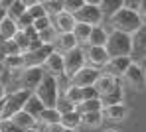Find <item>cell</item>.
Instances as JSON below:
<instances>
[{
  "mask_svg": "<svg viewBox=\"0 0 146 132\" xmlns=\"http://www.w3.org/2000/svg\"><path fill=\"white\" fill-rule=\"evenodd\" d=\"M107 20H109V28L111 30H119V32H126V34H134L138 28L142 26V20H140L136 8H130V6L121 8L119 12H115Z\"/></svg>",
  "mask_w": 146,
  "mask_h": 132,
  "instance_id": "6da1fadb",
  "label": "cell"
},
{
  "mask_svg": "<svg viewBox=\"0 0 146 132\" xmlns=\"http://www.w3.org/2000/svg\"><path fill=\"white\" fill-rule=\"evenodd\" d=\"M107 51L111 57H121V55H132V34L111 30L109 40H107Z\"/></svg>",
  "mask_w": 146,
  "mask_h": 132,
  "instance_id": "7a4b0ae2",
  "label": "cell"
},
{
  "mask_svg": "<svg viewBox=\"0 0 146 132\" xmlns=\"http://www.w3.org/2000/svg\"><path fill=\"white\" fill-rule=\"evenodd\" d=\"M46 106H55L57 99L61 97V87H59V77L51 75V73H46L42 83L38 85V89L34 91Z\"/></svg>",
  "mask_w": 146,
  "mask_h": 132,
  "instance_id": "3957f363",
  "label": "cell"
},
{
  "mask_svg": "<svg viewBox=\"0 0 146 132\" xmlns=\"http://www.w3.org/2000/svg\"><path fill=\"white\" fill-rule=\"evenodd\" d=\"M32 93H34V91L24 89V87H20V89L14 91V93H8L6 99H4V106H2V114H0V118H12L18 110H22L24 105H26V101L30 99Z\"/></svg>",
  "mask_w": 146,
  "mask_h": 132,
  "instance_id": "277c9868",
  "label": "cell"
},
{
  "mask_svg": "<svg viewBox=\"0 0 146 132\" xmlns=\"http://www.w3.org/2000/svg\"><path fill=\"white\" fill-rule=\"evenodd\" d=\"M63 55H65V75H67L69 79H71L79 69H83V67L87 65V53H85V50H83L81 46H77V48L69 50V51H65Z\"/></svg>",
  "mask_w": 146,
  "mask_h": 132,
  "instance_id": "5b68a950",
  "label": "cell"
},
{
  "mask_svg": "<svg viewBox=\"0 0 146 132\" xmlns=\"http://www.w3.org/2000/svg\"><path fill=\"white\" fill-rule=\"evenodd\" d=\"M44 75H46V71H44V67H42V65H28V67L22 69L20 85H22L24 89L36 91V89H38V85H40L42 79H44Z\"/></svg>",
  "mask_w": 146,
  "mask_h": 132,
  "instance_id": "8992f818",
  "label": "cell"
},
{
  "mask_svg": "<svg viewBox=\"0 0 146 132\" xmlns=\"http://www.w3.org/2000/svg\"><path fill=\"white\" fill-rule=\"evenodd\" d=\"M101 73H103V69L93 67V65L87 63L83 69H79L71 79H69V83H71V85H77V87H89V85H95V83H97Z\"/></svg>",
  "mask_w": 146,
  "mask_h": 132,
  "instance_id": "52a82bcc",
  "label": "cell"
},
{
  "mask_svg": "<svg viewBox=\"0 0 146 132\" xmlns=\"http://www.w3.org/2000/svg\"><path fill=\"white\" fill-rule=\"evenodd\" d=\"M124 81H126L134 91H144L146 89V73H144V69H142V65L136 63V61H132L130 67H128L126 73H124Z\"/></svg>",
  "mask_w": 146,
  "mask_h": 132,
  "instance_id": "ba28073f",
  "label": "cell"
},
{
  "mask_svg": "<svg viewBox=\"0 0 146 132\" xmlns=\"http://www.w3.org/2000/svg\"><path fill=\"white\" fill-rule=\"evenodd\" d=\"M75 18H77V22H87V24H91V26H99V24H103L105 14H103L101 6L83 4V8L75 14Z\"/></svg>",
  "mask_w": 146,
  "mask_h": 132,
  "instance_id": "9c48e42d",
  "label": "cell"
},
{
  "mask_svg": "<svg viewBox=\"0 0 146 132\" xmlns=\"http://www.w3.org/2000/svg\"><path fill=\"white\" fill-rule=\"evenodd\" d=\"M85 53H87V63L93 65V67H99V69H105V65L111 59L105 46H87Z\"/></svg>",
  "mask_w": 146,
  "mask_h": 132,
  "instance_id": "30bf717a",
  "label": "cell"
},
{
  "mask_svg": "<svg viewBox=\"0 0 146 132\" xmlns=\"http://www.w3.org/2000/svg\"><path fill=\"white\" fill-rule=\"evenodd\" d=\"M132 61H134V59H132V55L111 57L103 71H107V73H111L113 77H119V79H121V77H124V73H126V69L130 67V63H132Z\"/></svg>",
  "mask_w": 146,
  "mask_h": 132,
  "instance_id": "8fae6325",
  "label": "cell"
},
{
  "mask_svg": "<svg viewBox=\"0 0 146 132\" xmlns=\"http://www.w3.org/2000/svg\"><path fill=\"white\" fill-rule=\"evenodd\" d=\"M44 67L48 69V73L55 75V77L65 75V55L61 51H57V50H53V51L49 53V57L46 59Z\"/></svg>",
  "mask_w": 146,
  "mask_h": 132,
  "instance_id": "7c38bea8",
  "label": "cell"
},
{
  "mask_svg": "<svg viewBox=\"0 0 146 132\" xmlns=\"http://www.w3.org/2000/svg\"><path fill=\"white\" fill-rule=\"evenodd\" d=\"M55 50V46L53 44H44V46H40V48H36V50H32V51H26V63L28 65H44L46 63V59L49 57V53Z\"/></svg>",
  "mask_w": 146,
  "mask_h": 132,
  "instance_id": "4fadbf2b",
  "label": "cell"
},
{
  "mask_svg": "<svg viewBox=\"0 0 146 132\" xmlns=\"http://www.w3.org/2000/svg\"><path fill=\"white\" fill-rule=\"evenodd\" d=\"M146 57V24L138 28L132 34V59H144Z\"/></svg>",
  "mask_w": 146,
  "mask_h": 132,
  "instance_id": "5bb4252c",
  "label": "cell"
},
{
  "mask_svg": "<svg viewBox=\"0 0 146 132\" xmlns=\"http://www.w3.org/2000/svg\"><path fill=\"white\" fill-rule=\"evenodd\" d=\"M12 120L16 122V124H20L26 132H38V126H40V120L34 116V114H30L28 110H18L14 116H12Z\"/></svg>",
  "mask_w": 146,
  "mask_h": 132,
  "instance_id": "9a60e30c",
  "label": "cell"
},
{
  "mask_svg": "<svg viewBox=\"0 0 146 132\" xmlns=\"http://www.w3.org/2000/svg\"><path fill=\"white\" fill-rule=\"evenodd\" d=\"M101 101H103V105H105V106L124 103V89H122L121 79L113 85V89H109L107 93H103V95H101Z\"/></svg>",
  "mask_w": 146,
  "mask_h": 132,
  "instance_id": "2e32d148",
  "label": "cell"
},
{
  "mask_svg": "<svg viewBox=\"0 0 146 132\" xmlns=\"http://www.w3.org/2000/svg\"><path fill=\"white\" fill-rule=\"evenodd\" d=\"M103 116L111 122H122L126 116H128V106L124 103H119V105H109L103 108Z\"/></svg>",
  "mask_w": 146,
  "mask_h": 132,
  "instance_id": "e0dca14e",
  "label": "cell"
},
{
  "mask_svg": "<svg viewBox=\"0 0 146 132\" xmlns=\"http://www.w3.org/2000/svg\"><path fill=\"white\" fill-rule=\"evenodd\" d=\"M53 46H55L57 51L65 53V51H69V50H73V48H77V46H81V44L77 42V38H75L73 32H59Z\"/></svg>",
  "mask_w": 146,
  "mask_h": 132,
  "instance_id": "ac0fdd59",
  "label": "cell"
},
{
  "mask_svg": "<svg viewBox=\"0 0 146 132\" xmlns=\"http://www.w3.org/2000/svg\"><path fill=\"white\" fill-rule=\"evenodd\" d=\"M51 18H53V26L57 28L59 32H73V28L77 24L75 14H69V12H61V14L51 16Z\"/></svg>",
  "mask_w": 146,
  "mask_h": 132,
  "instance_id": "d6986e66",
  "label": "cell"
},
{
  "mask_svg": "<svg viewBox=\"0 0 146 132\" xmlns=\"http://www.w3.org/2000/svg\"><path fill=\"white\" fill-rule=\"evenodd\" d=\"M18 32H20V28H18V22L14 18L6 16L0 22V40H14Z\"/></svg>",
  "mask_w": 146,
  "mask_h": 132,
  "instance_id": "ffe728a7",
  "label": "cell"
},
{
  "mask_svg": "<svg viewBox=\"0 0 146 132\" xmlns=\"http://www.w3.org/2000/svg\"><path fill=\"white\" fill-rule=\"evenodd\" d=\"M61 116H63V112L57 106H46L40 114V122L44 126L46 124H57V122H61Z\"/></svg>",
  "mask_w": 146,
  "mask_h": 132,
  "instance_id": "44dd1931",
  "label": "cell"
},
{
  "mask_svg": "<svg viewBox=\"0 0 146 132\" xmlns=\"http://www.w3.org/2000/svg\"><path fill=\"white\" fill-rule=\"evenodd\" d=\"M46 108V105H44V101L36 95V93H32L30 95V99L26 101V105H24V110H28L30 114H34L38 120H40V114H42V110Z\"/></svg>",
  "mask_w": 146,
  "mask_h": 132,
  "instance_id": "7402d4cb",
  "label": "cell"
},
{
  "mask_svg": "<svg viewBox=\"0 0 146 132\" xmlns=\"http://www.w3.org/2000/svg\"><path fill=\"white\" fill-rule=\"evenodd\" d=\"M109 30L103 28L101 24L99 26H93V32H91V38H89V44L87 46H107V40H109Z\"/></svg>",
  "mask_w": 146,
  "mask_h": 132,
  "instance_id": "603a6c76",
  "label": "cell"
},
{
  "mask_svg": "<svg viewBox=\"0 0 146 132\" xmlns=\"http://www.w3.org/2000/svg\"><path fill=\"white\" fill-rule=\"evenodd\" d=\"M91 32H93V26L87 24V22H77L75 28H73V34H75V38H77V42H79V44H85V46L89 44Z\"/></svg>",
  "mask_w": 146,
  "mask_h": 132,
  "instance_id": "cb8c5ba5",
  "label": "cell"
},
{
  "mask_svg": "<svg viewBox=\"0 0 146 132\" xmlns=\"http://www.w3.org/2000/svg\"><path fill=\"white\" fill-rule=\"evenodd\" d=\"M4 63H6V67H8L10 71H20V69L28 67V63H26V55H24V53L6 55V57H4Z\"/></svg>",
  "mask_w": 146,
  "mask_h": 132,
  "instance_id": "d4e9b609",
  "label": "cell"
},
{
  "mask_svg": "<svg viewBox=\"0 0 146 132\" xmlns=\"http://www.w3.org/2000/svg\"><path fill=\"white\" fill-rule=\"evenodd\" d=\"M81 120H83V114L75 108V110H69V112H63L61 116V124L65 128H79L81 126Z\"/></svg>",
  "mask_w": 146,
  "mask_h": 132,
  "instance_id": "484cf974",
  "label": "cell"
},
{
  "mask_svg": "<svg viewBox=\"0 0 146 132\" xmlns=\"http://www.w3.org/2000/svg\"><path fill=\"white\" fill-rule=\"evenodd\" d=\"M83 114V120H81V126H87V128H97L103 124L105 116H103V110L99 112H81Z\"/></svg>",
  "mask_w": 146,
  "mask_h": 132,
  "instance_id": "4316f807",
  "label": "cell"
},
{
  "mask_svg": "<svg viewBox=\"0 0 146 132\" xmlns=\"http://www.w3.org/2000/svg\"><path fill=\"white\" fill-rule=\"evenodd\" d=\"M119 81V77H113L111 73H107V71H103L101 75H99L97 83H95V87H97V91L103 95V93H107L109 89H113V85Z\"/></svg>",
  "mask_w": 146,
  "mask_h": 132,
  "instance_id": "83f0119b",
  "label": "cell"
},
{
  "mask_svg": "<svg viewBox=\"0 0 146 132\" xmlns=\"http://www.w3.org/2000/svg\"><path fill=\"white\" fill-rule=\"evenodd\" d=\"M99 6H101V10H103L105 18H109V16H113L115 12H119L121 8L126 6V0H103Z\"/></svg>",
  "mask_w": 146,
  "mask_h": 132,
  "instance_id": "f1b7e54d",
  "label": "cell"
},
{
  "mask_svg": "<svg viewBox=\"0 0 146 132\" xmlns=\"http://www.w3.org/2000/svg\"><path fill=\"white\" fill-rule=\"evenodd\" d=\"M103 108H105V105H103L101 97L87 99V101H83L81 105H77V110H79V112H99V110H103Z\"/></svg>",
  "mask_w": 146,
  "mask_h": 132,
  "instance_id": "f546056e",
  "label": "cell"
},
{
  "mask_svg": "<svg viewBox=\"0 0 146 132\" xmlns=\"http://www.w3.org/2000/svg\"><path fill=\"white\" fill-rule=\"evenodd\" d=\"M63 95L71 101L73 105H81V103H83V89H81V87H77V85H69V87H67V91H65Z\"/></svg>",
  "mask_w": 146,
  "mask_h": 132,
  "instance_id": "4dcf8cb0",
  "label": "cell"
},
{
  "mask_svg": "<svg viewBox=\"0 0 146 132\" xmlns=\"http://www.w3.org/2000/svg\"><path fill=\"white\" fill-rule=\"evenodd\" d=\"M38 34H40V40H42L44 44H55L59 30L55 26H49V28H46V30H42V32H38Z\"/></svg>",
  "mask_w": 146,
  "mask_h": 132,
  "instance_id": "1f68e13d",
  "label": "cell"
},
{
  "mask_svg": "<svg viewBox=\"0 0 146 132\" xmlns=\"http://www.w3.org/2000/svg\"><path fill=\"white\" fill-rule=\"evenodd\" d=\"M26 10H28V8H26L24 2H22V0H16V2L8 8V16H10V18H14V20H18V18L24 14Z\"/></svg>",
  "mask_w": 146,
  "mask_h": 132,
  "instance_id": "d6a6232c",
  "label": "cell"
},
{
  "mask_svg": "<svg viewBox=\"0 0 146 132\" xmlns=\"http://www.w3.org/2000/svg\"><path fill=\"white\" fill-rule=\"evenodd\" d=\"M0 132H26L20 124H16L12 118H2V124H0Z\"/></svg>",
  "mask_w": 146,
  "mask_h": 132,
  "instance_id": "836d02e7",
  "label": "cell"
},
{
  "mask_svg": "<svg viewBox=\"0 0 146 132\" xmlns=\"http://www.w3.org/2000/svg\"><path fill=\"white\" fill-rule=\"evenodd\" d=\"M83 4H85V0H63V12L77 14L83 8Z\"/></svg>",
  "mask_w": 146,
  "mask_h": 132,
  "instance_id": "e575fe53",
  "label": "cell"
},
{
  "mask_svg": "<svg viewBox=\"0 0 146 132\" xmlns=\"http://www.w3.org/2000/svg\"><path fill=\"white\" fill-rule=\"evenodd\" d=\"M28 12H30V16H32L34 20H38V18H44V16H49L48 10H46V6H44V2H38V4L30 6V8H28Z\"/></svg>",
  "mask_w": 146,
  "mask_h": 132,
  "instance_id": "d590c367",
  "label": "cell"
},
{
  "mask_svg": "<svg viewBox=\"0 0 146 132\" xmlns=\"http://www.w3.org/2000/svg\"><path fill=\"white\" fill-rule=\"evenodd\" d=\"M46 10H48L49 16H57L63 12V0H53V2H44Z\"/></svg>",
  "mask_w": 146,
  "mask_h": 132,
  "instance_id": "8d00e7d4",
  "label": "cell"
},
{
  "mask_svg": "<svg viewBox=\"0 0 146 132\" xmlns=\"http://www.w3.org/2000/svg\"><path fill=\"white\" fill-rule=\"evenodd\" d=\"M55 106H57L61 112H69V110H75V108H77V105H73V103L67 99V97H65V95H63V93H61V97L57 99Z\"/></svg>",
  "mask_w": 146,
  "mask_h": 132,
  "instance_id": "74e56055",
  "label": "cell"
},
{
  "mask_svg": "<svg viewBox=\"0 0 146 132\" xmlns=\"http://www.w3.org/2000/svg\"><path fill=\"white\" fill-rule=\"evenodd\" d=\"M53 26V18L51 16H44V18H38V20H34V28L38 30V32H42V30H46V28Z\"/></svg>",
  "mask_w": 146,
  "mask_h": 132,
  "instance_id": "f35d334b",
  "label": "cell"
},
{
  "mask_svg": "<svg viewBox=\"0 0 146 132\" xmlns=\"http://www.w3.org/2000/svg\"><path fill=\"white\" fill-rule=\"evenodd\" d=\"M16 22H18V28H20V30H26V28H32V26H34V18L30 16V12H28V10H26L24 14L16 20Z\"/></svg>",
  "mask_w": 146,
  "mask_h": 132,
  "instance_id": "ab89813d",
  "label": "cell"
},
{
  "mask_svg": "<svg viewBox=\"0 0 146 132\" xmlns=\"http://www.w3.org/2000/svg\"><path fill=\"white\" fill-rule=\"evenodd\" d=\"M81 89H83V101H87V99H95V97H101V93L97 91V87H95V85L81 87Z\"/></svg>",
  "mask_w": 146,
  "mask_h": 132,
  "instance_id": "60d3db41",
  "label": "cell"
},
{
  "mask_svg": "<svg viewBox=\"0 0 146 132\" xmlns=\"http://www.w3.org/2000/svg\"><path fill=\"white\" fill-rule=\"evenodd\" d=\"M63 130H65V126L61 122H57V124H46L44 126V132H63Z\"/></svg>",
  "mask_w": 146,
  "mask_h": 132,
  "instance_id": "b9f144b4",
  "label": "cell"
},
{
  "mask_svg": "<svg viewBox=\"0 0 146 132\" xmlns=\"http://www.w3.org/2000/svg\"><path fill=\"white\" fill-rule=\"evenodd\" d=\"M136 12H138V16H140V20H142V24H146V0H142V2L136 6Z\"/></svg>",
  "mask_w": 146,
  "mask_h": 132,
  "instance_id": "7bdbcfd3",
  "label": "cell"
},
{
  "mask_svg": "<svg viewBox=\"0 0 146 132\" xmlns=\"http://www.w3.org/2000/svg\"><path fill=\"white\" fill-rule=\"evenodd\" d=\"M6 95H8V93H6V85L0 81V101H4V99H6Z\"/></svg>",
  "mask_w": 146,
  "mask_h": 132,
  "instance_id": "ee69618b",
  "label": "cell"
},
{
  "mask_svg": "<svg viewBox=\"0 0 146 132\" xmlns=\"http://www.w3.org/2000/svg\"><path fill=\"white\" fill-rule=\"evenodd\" d=\"M14 2H16V0H0V4H2V6H4L6 10H8V8H10V6H12Z\"/></svg>",
  "mask_w": 146,
  "mask_h": 132,
  "instance_id": "f6af8a7d",
  "label": "cell"
},
{
  "mask_svg": "<svg viewBox=\"0 0 146 132\" xmlns=\"http://www.w3.org/2000/svg\"><path fill=\"white\" fill-rule=\"evenodd\" d=\"M6 16H8V10H6V8H4V6L0 4V22H2V20H4Z\"/></svg>",
  "mask_w": 146,
  "mask_h": 132,
  "instance_id": "bcb514c9",
  "label": "cell"
},
{
  "mask_svg": "<svg viewBox=\"0 0 146 132\" xmlns=\"http://www.w3.org/2000/svg\"><path fill=\"white\" fill-rule=\"evenodd\" d=\"M140 2H142V0H126V6H130V8H136Z\"/></svg>",
  "mask_w": 146,
  "mask_h": 132,
  "instance_id": "7dc6e473",
  "label": "cell"
},
{
  "mask_svg": "<svg viewBox=\"0 0 146 132\" xmlns=\"http://www.w3.org/2000/svg\"><path fill=\"white\" fill-rule=\"evenodd\" d=\"M6 69H8V67H6V63H4V59L0 57V77H2V75L6 73Z\"/></svg>",
  "mask_w": 146,
  "mask_h": 132,
  "instance_id": "c3c4849f",
  "label": "cell"
},
{
  "mask_svg": "<svg viewBox=\"0 0 146 132\" xmlns=\"http://www.w3.org/2000/svg\"><path fill=\"white\" fill-rule=\"evenodd\" d=\"M26 4V8H30V6H34V4H38V2H42V0H22Z\"/></svg>",
  "mask_w": 146,
  "mask_h": 132,
  "instance_id": "681fc988",
  "label": "cell"
},
{
  "mask_svg": "<svg viewBox=\"0 0 146 132\" xmlns=\"http://www.w3.org/2000/svg\"><path fill=\"white\" fill-rule=\"evenodd\" d=\"M103 0H85V4H95V6H99Z\"/></svg>",
  "mask_w": 146,
  "mask_h": 132,
  "instance_id": "f907efd6",
  "label": "cell"
},
{
  "mask_svg": "<svg viewBox=\"0 0 146 132\" xmlns=\"http://www.w3.org/2000/svg\"><path fill=\"white\" fill-rule=\"evenodd\" d=\"M63 132H79V130H77V128H65Z\"/></svg>",
  "mask_w": 146,
  "mask_h": 132,
  "instance_id": "816d5d0a",
  "label": "cell"
},
{
  "mask_svg": "<svg viewBox=\"0 0 146 132\" xmlns=\"http://www.w3.org/2000/svg\"><path fill=\"white\" fill-rule=\"evenodd\" d=\"M105 132H119V130H105Z\"/></svg>",
  "mask_w": 146,
  "mask_h": 132,
  "instance_id": "f5cc1de1",
  "label": "cell"
},
{
  "mask_svg": "<svg viewBox=\"0 0 146 132\" xmlns=\"http://www.w3.org/2000/svg\"><path fill=\"white\" fill-rule=\"evenodd\" d=\"M42 2H53V0H42Z\"/></svg>",
  "mask_w": 146,
  "mask_h": 132,
  "instance_id": "db71d44e",
  "label": "cell"
},
{
  "mask_svg": "<svg viewBox=\"0 0 146 132\" xmlns=\"http://www.w3.org/2000/svg\"><path fill=\"white\" fill-rule=\"evenodd\" d=\"M0 124H2V118H0Z\"/></svg>",
  "mask_w": 146,
  "mask_h": 132,
  "instance_id": "11a10c76",
  "label": "cell"
}]
</instances>
